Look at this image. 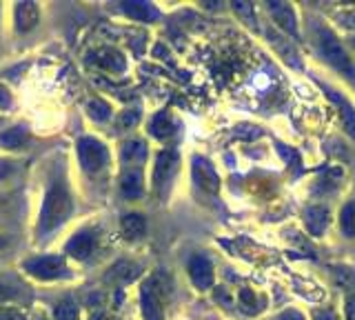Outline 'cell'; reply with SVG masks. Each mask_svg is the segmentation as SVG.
Segmentation results:
<instances>
[{"label": "cell", "instance_id": "1", "mask_svg": "<svg viewBox=\"0 0 355 320\" xmlns=\"http://www.w3.org/2000/svg\"><path fill=\"white\" fill-rule=\"evenodd\" d=\"M73 214V196L67 190L64 180H53L51 187L44 194L42 209H40V220H38V231L42 236L51 234V231L58 229L62 223L69 220Z\"/></svg>", "mask_w": 355, "mask_h": 320}, {"label": "cell", "instance_id": "2", "mask_svg": "<svg viewBox=\"0 0 355 320\" xmlns=\"http://www.w3.org/2000/svg\"><path fill=\"white\" fill-rule=\"evenodd\" d=\"M140 307L144 320H164V285L160 280V276H151L142 285Z\"/></svg>", "mask_w": 355, "mask_h": 320}, {"label": "cell", "instance_id": "3", "mask_svg": "<svg viewBox=\"0 0 355 320\" xmlns=\"http://www.w3.org/2000/svg\"><path fill=\"white\" fill-rule=\"evenodd\" d=\"M78 158L87 174H96L109 162V151L100 140L96 138H83L78 142Z\"/></svg>", "mask_w": 355, "mask_h": 320}, {"label": "cell", "instance_id": "4", "mask_svg": "<svg viewBox=\"0 0 355 320\" xmlns=\"http://www.w3.org/2000/svg\"><path fill=\"white\" fill-rule=\"evenodd\" d=\"M25 271L33 278L40 280H55L67 276V267L64 260L58 256H40V258H31L25 262Z\"/></svg>", "mask_w": 355, "mask_h": 320}, {"label": "cell", "instance_id": "5", "mask_svg": "<svg viewBox=\"0 0 355 320\" xmlns=\"http://www.w3.org/2000/svg\"><path fill=\"white\" fill-rule=\"evenodd\" d=\"M322 49H324V56L331 65H336L344 76H349L351 81H355V69L347 56V51L342 49V45L331 34H322Z\"/></svg>", "mask_w": 355, "mask_h": 320}, {"label": "cell", "instance_id": "6", "mask_svg": "<svg viewBox=\"0 0 355 320\" xmlns=\"http://www.w3.org/2000/svg\"><path fill=\"white\" fill-rule=\"evenodd\" d=\"M178 169V153L166 149L158 153V160H155V169H153V190L162 192L169 180L173 178V174Z\"/></svg>", "mask_w": 355, "mask_h": 320}, {"label": "cell", "instance_id": "7", "mask_svg": "<svg viewBox=\"0 0 355 320\" xmlns=\"http://www.w3.org/2000/svg\"><path fill=\"white\" fill-rule=\"evenodd\" d=\"M98 249V234L94 229H85L67 242V253L76 260H87Z\"/></svg>", "mask_w": 355, "mask_h": 320}, {"label": "cell", "instance_id": "8", "mask_svg": "<svg viewBox=\"0 0 355 320\" xmlns=\"http://www.w3.org/2000/svg\"><path fill=\"white\" fill-rule=\"evenodd\" d=\"M193 178L198 187L207 194H218L220 190V178L214 169V165L205 158H193Z\"/></svg>", "mask_w": 355, "mask_h": 320}, {"label": "cell", "instance_id": "9", "mask_svg": "<svg viewBox=\"0 0 355 320\" xmlns=\"http://www.w3.org/2000/svg\"><path fill=\"white\" fill-rule=\"evenodd\" d=\"M189 276L198 289H209L214 285V264L205 256H193L189 260Z\"/></svg>", "mask_w": 355, "mask_h": 320}, {"label": "cell", "instance_id": "10", "mask_svg": "<svg viewBox=\"0 0 355 320\" xmlns=\"http://www.w3.org/2000/svg\"><path fill=\"white\" fill-rule=\"evenodd\" d=\"M89 62L94 67L103 69V71H111V74H118L125 69V56L118 51V49H98L89 56Z\"/></svg>", "mask_w": 355, "mask_h": 320}, {"label": "cell", "instance_id": "11", "mask_svg": "<svg viewBox=\"0 0 355 320\" xmlns=\"http://www.w3.org/2000/svg\"><path fill=\"white\" fill-rule=\"evenodd\" d=\"M120 194L127 201H138L144 194V183H142V171L140 169H129L122 174L120 178Z\"/></svg>", "mask_w": 355, "mask_h": 320}, {"label": "cell", "instance_id": "12", "mask_svg": "<svg viewBox=\"0 0 355 320\" xmlns=\"http://www.w3.org/2000/svg\"><path fill=\"white\" fill-rule=\"evenodd\" d=\"M144 231H147V220H144L142 214L129 212V214L122 216V220H120V234L125 236L127 240H138V238H142Z\"/></svg>", "mask_w": 355, "mask_h": 320}, {"label": "cell", "instance_id": "13", "mask_svg": "<svg viewBox=\"0 0 355 320\" xmlns=\"http://www.w3.org/2000/svg\"><path fill=\"white\" fill-rule=\"evenodd\" d=\"M140 276V269H138V264H133L129 260H118L114 267H111L107 271L105 278L111 280V283H116V285H127L131 280H136Z\"/></svg>", "mask_w": 355, "mask_h": 320}, {"label": "cell", "instance_id": "14", "mask_svg": "<svg viewBox=\"0 0 355 320\" xmlns=\"http://www.w3.org/2000/svg\"><path fill=\"white\" fill-rule=\"evenodd\" d=\"M122 162L125 165H142L144 158H147V142L140 138H131L122 145Z\"/></svg>", "mask_w": 355, "mask_h": 320}, {"label": "cell", "instance_id": "15", "mask_svg": "<svg viewBox=\"0 0 355 320\" xmlns=\"http://www.w3.org/2000/svg\"><path fill=\"white\" fill-rule=\"evenodd\" d=\"M40 9L36 3H20L16 5V27L18 31H29L33 25L38 23Z\"/></svg>", "mask_w": 355, "mask_h": 320}, {"label": "cell", "instance_id": "16", "mask_svg": "<svg viewBox=\"0 0 355 320\" xmlns=\"http://www.w3.org/2000/svg\"><path fill=\"white\" fill-rule=\"evenodd\" d=\"M149 131H151V136L155 138H169L173 131H175V125H173V120L169 118V114L162 112V114H155L153 120H151V125H149Z\"/></svg>", "mask_w": 355, "mask_h": 320}, {"label": "cell", "instance_id": "17", "mask_svg": "<svg viewBox=\"0 0 355 320\" xmlns=\"http://www.w3.org/2000/svg\"><path fill=\"white\" fill-rule=\"evenodd\" d=\"M29 140V134L25 127H11L0 134V147L5 149H18Z\"/></svg>", "mask_w": 355, "mask_h": 320}, {"label": "cell", "instance_id": "18", "mask_svg": "<svg viewBox=\"0 0 355 320\" xmlns=\"http://www.w3.org/2000/svg\"><path fill=\"white\" fill-rule=\"evenodd\" d=\"M120 9L136 20H155V9L149 3H122Z\"/></svg>", "mask_w": 355, "mask_h": 320}, {"label": "cell", "instance_id": "19", "mask_svg": "<svg viewBox=\"0 0 355 320\" xmlns=\"http://www.w3.org/2000/svg\"><path fill=\"white\" fill-rule=\"evenodd\" d=\"M306 225H309V229L313 231L315 236H320L322 231H324V227L329 225V212H327V209H322V207L309 209V214H306Z\"/></svg>", "mask_w": 355, "mask_h": 320}, {"label": "cell", "instance_id": "20", "mask_svg": "<svg viewBox=\"0 0 355 320\" xmlns=\"http://www.w3.org/2000/svg\"><path fill=\"white\" fill-rule=\"evenodd\" d=\"M340 227H342V234L353 238L355 236V203H347L342 207V214H340Z\"/></svg>", "mask_w": 355, "mask_h": 320}, {"label": "cell", "instance_id": "21", "mask_svg": "<svg viewBox=\"0 0 355 320\" xmlns=\"http://www.w3.org/2000/svg\"><path fill=\"white\" fill-rule=\"evenodd\" d=\"M87 114L94 120H98V123H105L111 116V107L105 101H100V98H92V101L87 103Z\"/></svg>", "mask_w": 355, "mask_h": 320}, {"label": "cell", "instance_id": "22", "mask_svg": "<svg viewBox=\"0 0 355 320\" xmlns=\"http://www.w3.org/2000/svg\"><path fill=\"white\" fill-rule=\"evenodd\" d=\"M55 320H80V309L73 301H62L53 312Z\"/></svg>", "mask_w": 355, "mask_h": 320}, {"label": "cell", "instance_id": "23", "mask_svg": "<svg viewBox=\"0 0 355 320\" xmlns=\"http://www.w3.org/2000/svg\"><path fill=\"white\" fill-rule=\"evenodd\" d=\"M138 120H140V112H138V109H129V112H125V114L120 116L118 125H120V129H129L133 125H138Z\"/></svg>", "mask_w": 355, "mask_h": 320}, {"label": "cell", "instance_id": "24", "mask_svg": "<svg viewBox=\"0 0 355 320\" xmlns=\"http://www.w3.org/2000/svg\"><path fill=\"white\" fill-rule=\"evenodd\" d=\"M0 320H27L20 309L14 307H0Z\"/></svg>", "mask_w": 355, "mask_h": 320}, {"label": "cell", "instance_id": "25", "mask_svg": "<svg viewBox=\"0 0 355 320\" xmlns=\"http://www.w3.org/2000/svg\"><path fill=\"white\" fill-rule=\"evenodd\" d=\"M253 301H255V298H253V294H251V289H242V294H240V303H242V307L244 309H249V312H253Z\"/></svg>", "mask_w": 355, "mask_h": 320}, {"label": "cell", "instance_id": "26", "mask_svg": "<svg viewBox=\"0 0 355 320\" xmlns=\"http://www.w3.org/2000/svg\"><path fill=\"white\" fill-rule=\"evenodd\" d=\"M11 105V96L5 87H0V109H7Z\"/></svg>", "mask_w": 355, "mask_h": 320}, {"label": "cell", "instance_id": "27", "mask_svg": "<svg viewBox=\"0 0 355 320\" xmlns=\"http://www.w3.org/2000/svg\"><path fill=\"white\" fill-rule=\"evenodd\" d=\"M347 320H355V296L347 298Z\"/></svg>", "mask_w": 355, "mask_h": 320}, {"label": "cell", "instance_id": "28", "mask_svg": "<svg viewBox=\"0 0 355 320\" xmlns=\"http://www.w3.org/2000/svg\"><path fill=\"white\" fill-rule=\"evenodd\" d=\"M277 320H304L302 316H300L297 312H293V309H288V312H284Z\"/></svg>", "mask_w": 355, "mask_h": 320}, {"label": "cell", "instance_id": "29", "mask_svg": "<svg viewBox=\"0 0 355 320\" xmlns=\"http://www.w3.org/2000/svg\"><path fill=\"white\" fill-rule=\"evenodd\" d=\"M11 296H14V294H11L9 287H7L5 283H0V303H3V301H9Z\"/></svg>", "mask_w": 355, "mask_h": 320}, {"label": "cell", "instance_id": "30", "mask_svg": "<svg viewBox=\"0 0 355 320\" xmlns=\"http://www.w3.org/2000/svg\"><path fill=\"white\" fill-rule=\"evenodd\" d=\"M315 320H336V316L331 312H320V314H315Z\"/></svg>", "mask_w": 355, "mask_h": 320}, {"label": "cell", "instance_id": "31", "mask_svg": "<svg viewBox=\"0 0 355 320\" xmlns=\"http://www.w3.org/2000/svg\"><path fill=\"white\" fill-rule=\"evenodd\" d=\"M94 320H114V318H111V316H107V314H98Z\"/></svg>", "mask_w": 355, "mask_h": 320}, {"label": "cell", "instance_id": "32", "mask_svg": "<svg viewBox=\"0 0 355 320\" xmlns=\"http://www.w3.org/2000/svg\"><path fill=\"white\" fill-rule=\"evenodd\" d=\"M5 245H7V240H5V238H3V236H0V249H3V247H5Z\"/></svg>", "mask_w": 355, "mask_h": 320}, {"label": "cell", "instance_id": "33", "mask_svg": "<svg viewBox=\"0 0 355 320\" xmlns=\"http://www.w3.org/2000/svg\"><path fill=\"white\" fill-rule=\"evenodd\" d=\"M38 320H44V318H38Z\"/></svg>", "mask_w": 355, "mask_h": 320}]
</instances>
